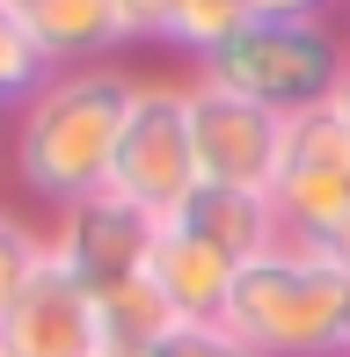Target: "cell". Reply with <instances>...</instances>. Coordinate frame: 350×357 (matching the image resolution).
<instances>
[{
  "label": "cell",
  "mask_w": 350,
  "mask_h": 357,
  "mask_svg": "<svg viewBox=\"0 0 350 357\" xmlns=\"http://www.w3.org/2000/svg\"><path fill=\"white\" fill-rule=\"evenodd\" d=\"M109 190H117L124 204H139L146 219H161V226L204 190L197 153H190L183 80H139L124 139H117V160H109Z\"/></svg>",
  "instance_id": "cell-4"
},
{
  "label": "cell",
  "mask_w": 350,
  "mask_h": 357,
  "mask_svg": "<svg viewBox=\"0 0 350 357\" xmlns=\"http://www.w3.org/2000/svg\"><path fill=\"white\" fill-rule=\"evenodd\" d=\"M44 263H52V241H44L37 226H22L15 212H0V314H8V306L37 284Z\"/></svg>",
  "instance_id": "cell-15"
},
{
  "label": "cell",
  "mask_w": 350,
  "mask_h": 357,
  "mask_svg": "<svg viewBox=\"0 0 350 357\" xmlns=\"http://www.w3.org/2000/svg\"><path fill=\"white\" fill-rule=\"evenodd\" d=\"M153 241H161V219H146L139 204H124L117 190H95V197L59 212L52 263L66 270L73 284H88V291H117V284L146 278Z\"/></svg>",
  "instance_id": "cell-7"
},
{
  "label": "cell",
  "mask_w": 350,
  "mask_h": 357,
  "mask_svg": "<svg viewBox=\"0 0 350 357\" xmlns=\"http://www.w3.org/2000/svg\"><path fill=\"white\" fill-rule=\"evenodd\" d=\"M146 357H256V350L234 328H219V321H183V328H175L161 350H146Z\"/></svg>",
  "instance_id": "cell-16"
},
{
  "label": "cell",
  "mask_w": 350,
  "mask_h": 357,
  "mask_svg": "<svg viewBox=\"0 0 350 357\" xmlns=\"http://www.w3.org/2000/svg\"><path fill=\"white\" fill-rule=\"evenodd\" d=\"M219 328H234L256 357H350V278L284 241L241 263Z\"/></svg>",
  "instance_id": "cell-2"
},
{
  "label": "cell",
  "mask_w": 350,
  "mask_h": 357,
  "mask_svg": "<svg viewBox=\"0 0 350 357\" xmlns=\"http://www.w3.org/2000/svg\"><path fill=\"white\" fill-rule=\"evenodd\" d=\"M44 80H52V59H44L37 44H29V29L0 8V117H15Z\"/></svg>",
  "instance_id": "cell-13"
},
{
  "label": "cell",
  "mask_w": 350,
  "mask_h": 357,
  "mask_svg": "<svg viewBox=\"0 0 350 357\" xmlns=\"http://www.w3.org/2000/svg\"><path fill=\"white\" fill-rule=\"evenodd\" d=\"M132 95H139V73H124V66L52 73L22 109H15V132H8L15 183H22L37 204H52V212L109 190V160H117Z\"/></svg>",
  "instance_id": "cell-1"
},
{
  "label": "cell",
  "mask_w": 350,
  "mask_h": 357,
  "mask_svg": "<svg viewBox=\"0 0 350 357\" xmlns=\"http://www.w3.org/2000/svg\"><path fill=\"white\" fill-rule=\"evenodd\" d=\"M183 8H190V0H117L124 29H132V37H146V44H168V22H175Z\"/></svg>",
  "instance_id": "cell-17"
},
{
  "label": "cell",
  "mask_w": 350,
  "mask_h": 357,
  "mask_svg": "<svg viewBox=\"0 0 350 357\" xmlns=\"http://www.w3.org/2000/svg\"><path fill=\"white\" fill-rule=\"evenodd\" d=\"M292 248H307V255H321V263H336L343 278H350V212L328 226V234H314V241H292Z\"/></svg>",
  "instance_id": "cell-19"
},
{
  "label": "cell",
  "mask_w": 350,
  "mask_h": 357,
  "mask_svg": "<svg viewBox=\"0 0 350 357\" xmlns=\"http://www.w3.org/2000/svg\"><path fill=\"white\" fill-rule=\"evenodd\" d=\"M270 204H277L284 241H314L350 212V109L336 95L284 117V160L270 183Z\"/></svg>",
  "instance_id": "cell-5"
},
{
  "label": "cell",
  "mask_w": 350,
  "mask_h": 357,
  "mask_svg": "<svg viewBox=\"0 0 350 357\" xmlns=\"http://www.w3.org/2000/svg\"><path fill=\"white\" fill-rule=\"evenodd\" d=\"M248 22H321L336 0H241Z\"/></svg>",
  "instance_id": "cell-18"
},
{
  "label": "cell",
  "mask_w": 350,
  "mask_h": 357,
  "mask_svg": "<svg viewBox=\"0 0 350 357\" xmlns=\"http://www.w3.org/2000/svg\"><path fill=\"white\" fill-rule=\"evenodd\" d=\"M0 357H95V291L44 263L37 284L0 314Z\"/></svg>",
  "instance_id": "cell-8"
},
{
  "label": "cell",
  "mask_w": 350,
  "mask_h": 357,
  "mask_svg": "<svg viewBox=\"0 0 350 357\" xmlns=\"http://www.w3.org/2000/svg\"><path fill=\"white\" fill-rule=\"evenodd\" d=\"M183 328L175 306L153 291V278H132L117 291H95V357H146Z\"/></svg>",
  "instance_id": "cell-12"
},
{
  "label": "cell",
  "mask_w": 350,
  "mask_h": 357,
  "mask_svg": "<svg viewBox=\"0 0 350 357\" xmlns=\"http://www.w3.org/2000/svg\"><path fill=\"white\" fill-rule=\"evenodd\" d=\"M336 102H343V109H350V66H343V88H336Z\"/></svg>",
  "instance_id": "cell-20"
},
{
  "label": "cell",
  "mask_w": 350,
  "mask_h": 357,
  "mask_svg": "<svg viewBox=\"0 0 350 357\" xmlns=\"http://www.w3.org/2000/svg\"><path fill=\"white\" fill-rule=\"evenodd\" d=\"M183 109H190V153H197V175L212 190H263L277 183L284 160V117L234 88H212V80L190 73L183 80Z\"/></svg>",
  "instance_id": "cell-6"
},
{
  "label": "cell",
  "mask_w": 350,
  "mask_h": 357,
  "mask_svg": "<svg viewBox=\"0 0 350 357\" xmlns=\"http://www.w3.org/2000/svg\"><path fill=\"white\" fill-rule=\"evenodd\" d=\"M343 66H350V52L328 22H248L241 37H227L197 66V80L234 88L248 102L277 109V117H299V109L328 102L343 88Z\"/></svg>",
  "instance_id": "cell-3"
},
{
  "label": "cell",
  "mask_w": 350,
  "mask_h": 357,
  "mask_svg": "<svg viewBox=\"0 0 350 357\" xmlns=\"http://www.w3.org/2000/svg\"><path fill=\"white\" fill-rule=\"evenodd\" d=\"M0 8L29 29V44L52 59V73L109 66V52H117V44H132L117 0H0Z\"/></svg>",
  "instance_id": "cell-9"
},
{
  "label": "cell",
  "mask_w": 350,
  "mask_h": 357,
  "mask_svg": "<svg viewBox=\"0 0 350 357\" xmlns=\"http://www.w3.org/2000/svg\"><path fill=\"white\" fill-rule=\"evenodd\" d=\"M175 226H190L197 241H212V248H219V255H234V263H256V255L284 248L277 204H270L263 190H212V183H204L197 197L175 212Z\"/></svg>",
  "instance_id": "cell-11"
},
{
  "label": "cell",
  "mask_w": 350,
  "mask_h": 357,
  "mask_svg": "<svg viewBox=\"0 0 350 357\" xmlns=\"http://www.w3.org/2000/svg\"><path fill=\"white\" fill-rule=\"evenodd\" d=\"M153 291L175 306V321H227V299H234V278H241V263L234 255H219L212 241H197L190 226H161V241H153V263H146Z\"/></svg>",
  "instance_id": "cell-10"
},
{
  "label": "cell",
  "mask_w": 350,
  "mask_h": 357,
  "mask_svg": "<svg viewBox=\"0 0 350 357\" xmlns=\"http://www.w3.org/2000/svg\"><path fill=\"white\" fill-rule=\"evenodd\" d=\"M241 29H248V8H241V0H190V8L168 22V44L204 66V59H212L227 37H241Z\"/></svg>",
  "instance_id": "cell-14"
}]
</instances>
